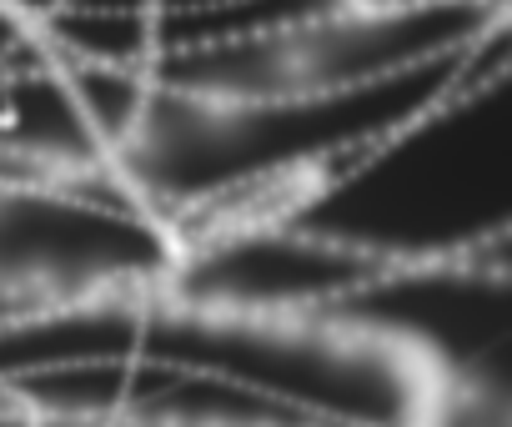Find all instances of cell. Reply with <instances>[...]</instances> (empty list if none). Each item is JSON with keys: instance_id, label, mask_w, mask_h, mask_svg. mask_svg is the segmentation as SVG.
Here are the masks:
<instances>
[{"instance_id": "obj_3", "label": "cell", "mask_w": 512, "mask_h": 427, "mask_svg": "<svg viewBox=\"0 0 512 427\" xmlns=\"http://www.w3.org/2000/svg\"><path fill=\"white\" fill-rule=\"evenodd\" d=\"M0 6L61 66L136 81L146 0H0Z\"/></svg>"}, {"instance_id": "obj_1", "label": "cell", "mask_w": 512, "mask_h": 427, "mask_svg": "<svg viewBox=\"0 0 512 427\" xmlns=\"http://www.w3.org/2000/svg\"><path fill=\"white\" fill-rule=\"evenodd\" d=\"M367 267L497 262L512 242V56L497 41L437 101L267 211Z\"/></svg>"}, {"instance_id": "obj_2", "label": "cell", "mask_w": 512, "mask_h": 427, "mask_svg": "<svg viewBox=\"0 0 512 427\" xmlns=\"http://www.w3.org/2000/svg\"><path fill=\"white\" fill-rule=\"evenodd\" d=\"M362 0H146L136 86L171 101H251L297 86L307 46Z\"/></svg>"}]
</instances>
